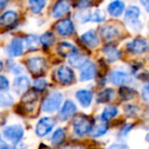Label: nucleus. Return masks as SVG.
<instances>
[{"label":"nucleus","instance_id":"obj_11","mask_svg":"<svg viewBox=\"0 0 149 149\" xmlns=\"http://www.w3.org/2000/svg\"><path fill=\"white\" fill-rule=\"evenodd\" d=\"M148 48V42L145 39H141V38H137V39L133 40V41L129 42L127 44V49L129 52L135 54V55H139L145 52Z\"/></svg>","mask_w":149,"mask_h":149},{"label":"nucleus","instance_id":"obj_6","mask_svg":"<svg viewBox=\"0 0 149 149\" xmlns=\"http://www.w3.org/2000/svg\"><path fill=\"white\" fill-rule=\"evenodd\" d=\"M56 125L55 120L51 117H44L36 125V135L39 137H45L48 134H50L53 131L54 127Z\"/></svg>","mask_w":149,"mask_h":149},{"label":"nucleus","instance_id":"obj_39","mask_svg":"<svg viewBox=\"0 0 149 149\" xmlns=\"http://www.w3.org/2000/svg\"><path fill=\"white\" fill-rule=\"evenodd\" d=\"M93 0H76V7L80 8V9H84V8L89 7L92 4Z\"/></svg>","mask_w":149,"mask_h":149},{"label":"nucleus","instance_id":"obj_8","mask_svg":"<svg viewBox=\"0 0 149 149\" xmlns=\"http://www.w3.org/2000/svg\"><path fill=\"white\" fill-rule=\"evenodd\" d=\"M58 111H59L58 119L61 122H66L75 116L77 112V107L74 102H72L71 100H65V102L62 104V107H60Z\"/></svg>","mask_w":149,"mask_h":149},{"label":"nucleus","instance_id":"obj_24","mask_svg":"<svg viewBox=\"0 0 149 149\" xmlns=\"http://www.w3.org/2000/svg\"><path fill=\"white\" fill-rule=\"evenodd\" d=\"M115 97V90L113 88H104L100 91L96 95V102L97 104H109Z\"/></svg>","mask_w":149,"mask_h":149},{"label":"nucleus","instance_id":"obj_5","mask_svg":"<svg viewBox=\"0 0 149 149\" xmlns=\"http://www.w3.org/2000/svg\"><path fill=\"white\" fill-rule=\"evenodd\" d=\"M109 81L116 86H123V85H127L131 82L132 76L127 71H124L122 69H116L110 73Z\"/></svg>","mask_w":149,"mask_h":149},{"label":"nucleus","instance_id":"obj_44","mask_svg":"<svg viewBox=\"0 0 149 149\" xmlns=\"http://www.w3.org/2000/svg\"><path fill=\"white\" fill-rule=\"evenodd\" d=\"M61 149H84L82 146H79V145H67V146H64Z\"/></svg>","mask_w":149,"mask_h":149},{"label":"nucleus","instance_id":"obj_33","mask_svg":"<svg viewBox=\"0 0 149 149\" xmlns=\"http://www.w3.org/2000/svg\"><path fill=\"white\" fill-rule=\"evenodd\" d=\"M14 102L13 96L10 93H7L5 91L0 92V107L2 108H6V107L12 106Z\"/></svg>","mask_w":149,"mask_h":149},{"label":"nucleus","instance_id":"obj_23","mask_svg":"<svg viewBox=\"0 0 149 149\" xmlns=\"http://www.w3.org/2000/svg\"><path fill=\"white\" fill-rule=\"evenodd\" d=\"M119 115V109L116 106H113V104H109L106 108L104 109L102 115H100V120L107 123H110L114 118H116Z\"/></svg>","mask_w":149,"mask_h":149},{"label":"nucleus","instance_id":"obj_29","mask_svg":"<svg viewBox=\"0 0 149 149\" xmlns=\"http://www.w3.org/2000/svg\"><path fill=\"white\" fill-rule=\"evenodd\" d=\"M24 47L30 51H35L40 45V38L36 35H30L24 40Z\"/></svg>","mask_w":149,"mask_h":149},{"label":"nucleus","instance_id":"obj_21","mask_svg":"<svg viewBox=\"0 0 149 149\" xmlns=\"http://www.w3.org/2000/svg\"><path fill=\"white\" fill-rule=\"evenodd\" d=\"M81 41L89 48H96L100 45V40L94 31H88L81 36Z\"/></svg>","mask_w":149,"mask_h":149},{"label":"nucleus","instance_id":"obj_26","mask_svg":"<svg viewBox=\"0 0 149 149\" xmlns=\"http://www.w3.org/2000/svg\"><path fill=\"white\" fill-rule=\"evenodd\" d=\"M100 33H102V37L106 40H114L118 38L120 35L118 29L115 28L114 26H110V24L102 26L100 29Z\"/></svg>","mask_w":149,"mask_h":149},{"label":"nucleus","instance_id":"obj_47","mask_svg":"<svg viewBox=\"0 0 149 149\" xmlns=\"http://www.w3.org/2000/svg\"><path fill=\"white\" fill-rule=\"evenodd\" d=\"M145 140H146V142L147 143H149V132L147 134H146V136H145Z\"/></svg>","mask_w":149,"mask_h":149},{"label":"nucleus","instance_id":"obj_41","mask_svg":"<svg viewBox=\"0 0 149 149\" xmlns=\"http://www.w3.org/2000/svg\"><path fill=\"white\" fill-rule=\"evenodd\" d=\"M108 149H130V148L126 143H114Z\"/></svg>","mask_w":149,"mask_h":149},{"label":"nucleus","instance_id":"obj_22","mask_svg":"<svg viewBox=\"0 0 149 149\" xmlns=\"http://www.w3.org/2000/svg\"><path fill=\"white\" fill-rule=\"evenodd\" d=\"M125 10V3L122 0H114L108 5V11L110 15L118 17Z\"/></svg>","mask_w":149,"mask_h":149},{"label":"nucleus","instance_id":"obj_43","mask_svg":"<svg viewBox=\"0 0 149 149\" xmlns=\"http://www.w3.org/2000/svg\"><path fill=\"white\" fill-rule=\"evenodd\" d=\"M26 146L20 141L14 144V147H13V149H26Z\"/></svg>","mask_w":149,"mask_h":149},{"label":"nucleus","instance_id":"obj_31","mask_svg":"<svg viewBox=\"0 0 149 149\" xmlns=\"http://www.w3.org/2000/svg\"><path fill=\"white\" fill-rule=\"evenodd\" d=\"M28 2L31 11L33 13L38 14L42 12V10L44 9L46 3H47V0H28Z\"/></svg>","mask_w":149,"mask_h":149},{"label":"nucleus","instance_id":"obj_4","mask_svg":"<svg viewBox=\"0 0 149 149\" xmlns=\"http://www.w3.org/2000/svg\"><path fill=\"white\" fill-rule=\"evenodd\" d=\"M3 137L7 141L15 144L19 142L24 136V129L20 125H11L3 130Z\"/></svg>","mask_w":149,"mask_h":149},{"label":"nucleus","instance_id":"obj_30","mask_svg":"<svg viewBox=\"0 0 149 149\" xmlns=\"http://www.w3.org/2000/svg\"><path fill=\"white\" fill-rule=\"evenodd\" d=\"M86 60L87 59L84 55L79 54L78 52H77V53L73 54L72 56L69 57V64H70L71 66L75 67V68H80L81 65H82Z\"/></svg>","mask_w":149,"mask_h":149},{"label":"nucleus","instance_id":"obj_50","mask_svg":"<svg viewBox=\"0 0 149 149\" xmlns=\"http://www.w3.org/2000/svg\"><path fill=\"white\" fill-rule=\"evenodd\" d=\"M0 138H1V135H0Z\"/></svg>","mask_w":149,"mask_h":149},{"label":"nucleus","instance_id":"obj_2","mask_svg":"<svg viewBox=\"0 0 149 149\" xmlns=\"http://www.w3.org/2000/svg\"><path fill=\"white\" fill-rule=\"evenodd\" d=\"M62 102L63 94L61 92L54 91L44 100L42 104V110L47 114H53L60 109V107L62 106Z\"/></svg>","mask_w":149,"mask_h":149},{"label":"nucleus","instance_id":"obj_34","mask_svg":"<svg viewBox=\"0 0 149 149\" xmlns=\"http://www.w3.org/2000/svg\"><path fill=\"white\" fill-rule=\"evenodd\" d=\"M55 42V37L52 33H45L40 37V44H42L45 47H50Z\"/></svg>","mask_w":149,"mask_h":149},{"label":"nucleus","instance_id":"obj_40","mask_svg":"<svg viewBox=\"0 0 149 149\" xmlns=\"http://www.w3.org/2000/svg\"><path fill=\"white\" fill-rule=\"evenodd\" d=\"M9 70L11 71V73H13V74H15V75H20L24 72V68H22L20 65L14 64V63L10 66Z\"/></svg>","mask_w":149,"mask_h":149},{"label":"nucleus","instance_id":"obj_9","mask_svg":"<svg viewBox=\"0 0 149 149\" xmlns=\"http://www.w3.org/2000/svg\"><path fill=\"white\" fill-rule=\"evenodd\" d=\"M80 74H79V78L81 81H89L95 77L96 73H97V69L93 62L86 60L80 68Z\"/></svg>","mask_w":149,"mask_h":149},{"label":"nucleus","instance_id":"obj_14","mask_svg":"<svg viewBox=\"0 0 149 149\" xmlns=\"http://www.w3.org/2000/svg\"><path fill=\"white\" fill-rule=\"evenodd\" d=\"M24 50V44L20 38H15L11 41L9 46L7 47V54L10 57H18V56L22 55Z\"/></svg>","mask_w":149,"mask_h":149},{"label":"nucleus","instance_id":"obj_45","mask_svg":"<svg viewBox=\"0 0 149 149\" xmlns=\"http://www.w3.org/2000/svg\"><path fill=\"white\" fill-rule=\"evenodd\" d=\"M8 1L9 0H0V10L4 9L6 7V5L8 4Z\"/></svg>","mask_w":149,"mask_h":149},{"label":"nucleus","instance_id":"obj_32","mask_svg":"<svg viewBox=\"0 0 149 149\" xmlns=\"http://www.w3.org/2000/svg\"><path fill=\"white\" fill-rule=\"evenodd\" d=\"M124 113L127 118H135L140 113V108L136 104H128L124 106Z\"/></svg>","mask_w":149,"mask_h":149},{"label":"nucleus","instance_id":"obj_27","mask_svg":"<svg viewBox=\"0 0 149 149\" xmlns=\"http://www.w3.org/2000/svg\"><path fill=\"white\" fill-rule=\"evenodd\" d=\"M66 139V133L63 128H58L54 131V133L51 136V143L53 146H60L65 142Z\"/></svg>","mask_w":149,"mask_h":149},{"label":"nucleus","instance_id":"obj_1","mask_svg":"<svg viewBox=\"0 0 149 149\" xmlns=\"http://www.w3.org/2000/svg\"><path fill=\"white\" fill-rule=\"evenodd\" d=\"M93 124L94 120L91 119L90 117L83 114L77 115L73 118L72 121L73 132L78 137H83L85 135H88Z\"/></svg>","mask_w":149,"mask_h":149},{"label":"nucleus","instance_id":"obj_19","mask_svg":"<svg viewBox=\"0 0 149 149\" xmlns=\"http://www.w3.org/2000/svg\"><path fill=\"white\" fill-rule=\"evenodd\" d=\"M17 18H18V15L15 11H13V10L6 11V12H4L3 14L0 15V26H4V28L12 26L17 22Z\"/></svg>","mask_w":149,"mask_h":149},{"label":"nucleus","instance_id":"obj_15","mask_svg":"<svg viewBox=\"0 0 149 149\" xmlns=\"http://www.w3.org/2000/svg\"><path fill=\"white\" fill-rule=\"evenodd\" d=\"M31 85V81L29 77L24 75H18L13 81V90L16 94H24V92L28 91L29 87Z\"/></svg>","mask_w":149,"mask_h":149},{"label":"nucleus","instance_id":"obj_49","mask_svg":"<svg viewBox=\"0 0 149 149\" xmlns=\"http://www.w3.org/2000/svg\"><path fill=\"white\" fill-rule=\"evenodd\" d=\"M145 6H146V7H147V10H148V12H149V2H148V3H147V4H146V5H145Z\"/></svg>","mask_w":149,"mask_h":149},{"label":"nucleus","instance_id":"obj_48","mask_svg":"<svg viewBox=\"0 0 149 149\" xmlns=\"http://www.w3.org/2000/svg\"><path fill=\"white\" fill-rule=\"evenodd\" d=\"M2 68H3V63H2V60L0 59V71L2 70Z\"/></svg>","mask_w":149,"mask_h":149},{"label":"nucleus","instance_id":"obj_36","mask_svg":"<svg viewBox=\"0 0 149 149\" xmlns=\"http://www.w3.org/2000/svg\"><path fill=\"white\" fill-rule=\"evenodd\" d=\"M134 124L132 123H126L124 126L121 127V130H120V133H118V137L119 138H125L128 136V134L131 132V130L133 129Z\"/></svg>","mask_w":149,"mask_h":149},{"label":"nucleus","instance_id":"obj_38","mask_svg":"<svg viewBox=\"0 0 149 149\" xmlns=\"http://www.w3.org/2000/svg\"><path fill=\"white\" fill-rule=\"evenodd\" d=\"M141 97L145 102H149V80L142 86Z\"/></svg>","mask_w":149,"mask_h":149},{"label":"nucleus","instance_id":"obj_3","mask_svg":"<svg viewBox=\"0 0 149 149\" xmlns=\"http://www.w3.org/2000/svg\"><path fill=\"white\" fill-rule=\"evenodd\" d=\"M140 9L137 6L131 5L126 9L125 12V22L132 30L139 31L142 28V24L139 19Z\"/></svg>","mask_w":149,"mask_h":149},{"label":"nucleus","instance_id":"obj_28","mask_svg":"<svg viewBox=\"0 0 149 149\" xmlns=\"http://www.w3.org/2000/svg\"><path fill=\"white\" fill-rule=\"evenodd\" d=\"M137 91L132 87H129L127 85H123V86H120L119 89V95L122 98V100L124 102H128V100H131L133 98H135Z\"/></svg>","mask_w":149,"mask_h":149},{"label":"nucleus","instance_id":"obj_18","mask_svg":"<svg viewBox=\"0 0 149 149\" xmlns=\"http://www.w3.org/2000/svg\"><path fill=\"white\" fill-rule=\"evenodd\" d=\"M56 31H57V33L60 36H63V37L70 36L74 31V24H73L71 19L64 18V19H61L60 22H57V24H56Z\"/></svg>","mask_w":149,"mask_h":149},{"label":"nucleus","instance_id":"obj_20","mask_svg":"<svg viewBox=\"0 0 149 149\" xmlns=\"http://www.w3.org/2000/svg\"><path fill=\"white\" fill-rule=\"evenodd\" d=\"M57 52L62 57L69 58L73 54L77 53L78 51H77V48L74 45H72L70 43H67V42H62V43H60L57 46Z\"/></svg>","mask_w":149,"mask_h":149},{"label":"nucleus","instance_id":"obj_13","mask_svg":"<svg viewBox=\"0 0 149 149\" xmlns=\"http://www.w3.org/2000/svg\"><path fill=\"white\" fill-rule=\"evenodd\" d=\"M75 97L82 108L87 109L91 106L93 100V92L89 89H79L75 92Z\"/></svg>","mask_w":149,"mask_h":149},{"label":"nucleus","instance_id":"obj_10","mask_svg":"<svg viewBox=\"0 0 149 149\" xmlns=\"http://www.w3.org/2000/svg\"><path fill=\"white\" fill-rule=\"evenodd\" d=\"M79 19L81 22H102L106 19V13L102 9L88 10L86 12H82Z\"/></svg>","mask_w":149,"mask_h":149},{"label":"nucleus","instance_id":"obj_35","mask_svg":"<svg viewBox=\"0 0 149 149\" xmlns=\"http://www.w3.org/2000/svg\"><path fill=\"white\" fill-rule=\"evenodd\" d=\"M47 85H48L47 81L44 78H37L33 81V87L37 91H43V90H45Z\"/></svg>","mask_w":149,"mask_h":149},{"label":"nucleus","instance_id":"obj_46","mask_svg":"<svg viewBox=\"0 0 149 149\" xmlns=\"http://www.w3.org/2000/svg\"><path fill=\"white\" fill-rule=\"evenodd\" d=\"M140 2H141L143 5H146V4H147L148 2H149V0H140Z\"/></svg>","mask_w":149,"mask_h":149},{"label":"nucleus","instance_id":"obj_7","mask_svg":"<svg viewBox=\"0 0 149 149\" xmlns=\"http://www.w3.org/2000/svg\"><path fill=\"white\" fill-rule=\"evenodd\" d=\"M55 75L57 81H59L61 84L64 85L72 84L75 80V74L73 70L66 65H62V66L58 67L56 69Z\"/></svg>","mask_w":149,"mask_h":149},{"label":"nucleus","instance_id":"obj_25","mask_svg":"<svg viewBox=\"0 0 149 149\" xmlns=\"http://www.w3.org/2000/svg\"><path fill=\"white\" fill-rule=\"evenodd\" d=\"M102 52H104V56L107 57L108 61L111 63L116 62V61H118L120 58H121V52L113 45L106 46V47L104 48V50H102Z\"/></svg>","mask_w":149,"mask_h":149},{"label":"nucleus","instance_id":"obj_37","mask_svg":"<svg viewBox=\"0 0 149 149\" xmlns=\"http://www.w3.org/2000/svg\"><path fill=\"white\" fill-rule=\"evenodd\" d=\"M9 86H10L9 80L4 75H0V92L7 91L9 89Z\"/></svg>","mask_w":149,"mask_h":149},{"label":"nucleus","instance_id":"obj_16","mask_svg":"<svg viewBox=\"0 0 149 149\" xmlns=\"http://www.w3.org/2000/svg\"><path fill=\"white\" fill-rule=\"evenodd\" d=\"M109 129H110V125H109V123H107V122H104V121L100 120V121L97 122V123L94 122V124L92 125L91 130L89 131L88 135L91 138L102 137V136H104L107 133H108Z\"/></svg>","mask_w":149,"mask_h":149},{"label":"nucleus","instance_id":"obj_42","mask_svg":"<svg viewBox=\"0 0 149 149\" xmlns=\"http://www.w3.org/2000/svg\"><path fill=\"white\" fill-rule=\"evenodd\" d=\"M0 149H12L10 147V145L8 143H6L5 141H1L0 140Z\"/></svg>","mask_w":149,"mask_h":149},{"label":"nucleus","instance_id":"obj_12","mask_svg":"<svg viewBox=\"0 0 149 149\" xmlns=\"http://www.w3.org/2000/svg\"><path fill=\"white\" fill-rule=\"evenodd\" d=\"M29 70L33 74H41L46 68V61L43 57H31L26 62Z\"/></svg>","mask_w":149,"mask_h":149},{"label":"nucleus","instance_id":"obj_17","mask_svg":"<svg viewBox=\"0 0 149 149\" xmlns=\"http://www.w3.org/2000/svg\"><path fill=\"white\" fill-rule=\"evenodd\" d=\"M71 8V4L69 0H59L56 2L52 10V15L55 18H59L64 16L67 12H69Z\"/></svg>","mask_w":149,"mask_h":149}]
</instances>
